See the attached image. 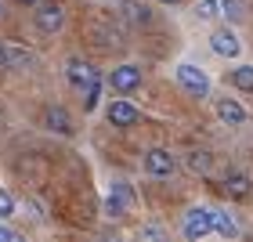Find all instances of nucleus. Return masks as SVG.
<instances>
[{
	"label": "nucleus",
	"instance_id": "obj_14",
	"mask_svg": "<svg viewBox=\"0 0 253 242\" xmlns=\"http://www.w3.org/2000/svg\"><path fill=\"white\" fill-rule=\"evenodd\" d=\"M210 163H213V156L203 152V148L188 152V170H192V174H210Z\"/></svg>",
	"mask_w": 253,
	"mask_h": 242
},
{
	"label": "nucleus",
	"instance_id": "obj_20",
	"mask_svg": "<svg viewBox=\"0 0 253 242\" xmlns=\"http://www.w3.org/2000/svg\"><path fill=\"white\" fill-rule=\"evenodd\" d=\"M221 7H224V15L232 18V22L243 18V4H239V0H221Z\"/></svg>",
	"mask_w": 253,
	"mask_h": 242
},
{
	"label": "nucleus",
	"instance_id": "obj_21",
	"mask_svg": "<svg viewBox=\"0 0 253 242\" xmlns=\"http://www.w3.org/2000/svg\"><path fill=\"white\" fill-rule=\"evenodd\" d=\"M11 210H15V202H11V195H7L4 188H0V221H7Z\"/></svg>",
	"mask_w": 253,
	"mask_h": 242
},
{
	"label": "nucleus",
	"instance_id": "obj_10",
	"mask_svg": "<svg viewBox=\"0 0 253 242\" xmlns=\"http://www.w3.org/2000/svg\"><path fill=\"white\" fill-rule=\"evenodd\" d=\"M109 123L112 126H134L137 123V109L130 101H112L109 105Z\"/></svg>",
	"mask_w": 253,
	"mask_h": 242
},
{
	"label": "nucleus",
	"instance_id": "obj_23",
	"mask_svg": "<svg viewBox=\"0 0 253 242\" xmlns=\"http://www.w3.org/2000/svg\"><path fill=\"white\" fill-rule=\"evenodd\" d=\"M0 242H18V232H11V228L0 224Z\"/></svg>",
	"mask_w": 253,
	"mask_h": 242
},
{
	"label": "nucleus",
	"instance_id": "obj_1",
	"mask_svg": "<svg viewBox=\"0 0 253 242\" xmlns=\"http://www.w3.org/2000/svg\"><path fill=\"white\" fill-rule=\"evenodd\" d=\"M213 232V210H206V206H192L185 213V239L199 242Z\"/></svg>",
	"mask_w": 253,
	"mask_h": 242
},
{
	"label": "nucleus",
	"instance_id": "obj_2",
	"mask_svg": "<svg viewBox=\"0 0 253 242\" xmlns=\"http://www.w3.org/2000/svg\"><path fill=\"white\" fill-rule=\"evenodd\" d=\"M177 83L188 90V94H195V98H206L210 94V76L203 73L199 65H177Z\"/></svg>",
	"mask_w": 253,
	"mask_h": 242
},
{
	"label": "nucleus",
	"instance_id": "obj_11",
	"mask_svg": "<svg viewBox=\"0 0 253 242\" xmlns=\"http://www.w3.org/2000/svg\"><path fill=\"white\" fill-rule=\"evenodd\" d=\"M43 123H47L54 134H65V137L73 134V120H69V112L62 105H51L47 112H43Z\"/></svg>",
	"mask_w": 253,
	"mask_h": 242
},
{
	"label": "nucleus",
	"instance_id": "obj_22",
	"mask_svg": "<svg viewBox=\"0 0 253 242\" xmlns=\"http://www.w3.org/2000/svg\"><path fill=\"white\" fill-rule=\"evenodd\" d=\"M141 239H163V228H159V224H145L141 228Z\"/></svg>",
	"mask_w": 253,
	"mask_h": 242
},
{
	"label": "nucleus",
	"instance_id": "obj_5",
	"mask_svg": "<svg viewBox=\"0 0 253 242\" xmlns=\"http://www.w3.org/2000/svg\"><path fill=\"white\" fill-rule=\"evenodd\" d=\"M65 76H69V83H73L76 90H87L98 80V69H90L87 62H80V58H69L65 62Z\"/></svg>",
	"mask_w": 253,
	"mask_h": 242
},
{
	"label": "nucleus",
	"instance_id": "obj_12",
	"mask_svg": "<svg viewBox=\"0 0 253 242\" xmlns=\"http://www.w3.org/2000/svg\"><path fill=\"white\" fill-rule=\"evenodd\" d=\"M217 116H221L224 123H232V126H239V123H246V109L239 105L235 98H221V101H217Z\"/></svg>",
	"mask_w": 253,
	"mask_h": 242
},
{
	"label": "nucleus",
	"instance_id": "obj_27",
	"mask_svg": "<svg viewBox=\"0 0 253 242\" xmlns=\"http://www.w3.org/2000/svg\"><path fill=\"white\" fill-rule=\"evenodd\" d=\"M0 11H4V7H0Z\"/></svg>",
	"mask_w": 253,
	"mask_h": 242
},
{
	"label": "nucleus",
	"instance_id": "obj_7",
	"mask_svg": "<svg viewBox=\"0 0 253 242\" xmlns=\"http://www.w3.org/2000/svg\"><path fill=\"white\" fill-rule=\"evenodd\" d=\"M221 192L228 195V199H250V192H253V181H250V174H228L224 181H221Z\"/></svg>",
	"mask_w": 253,
	"mask_h": 242
},
{
	"label": "nucleus",
	"instance_id": "obj_19",
	"mask_svg": "<svg viewBox=\"0 0 253 242\" xmlns=\"http://www.w3.org/2000/svg\"><path fill=\"white\" fill-rule=\"evenodd\" d=\"M217 7H221V4H217V0H203V4L195 7V15H199V18H217V15H221V11H217Z\"/></svg>",
	"mask_w": 253,
	"mask_h": 242
},
{
	"label": "nucleus",
	"instance_id": "obj_3",
	"mask_svg": "<svg viewBox=\"0 0 253 242\" xmlns=\"http://www.w3.org/2000/svg\"><path fill=\"white\" fill-rule=\"evenodd\" d=\"M62 26H65V11H62L58 4H54V0H40V11H37V29L51 37V33H58Z\"/></svg>",
	"mask_w": 253,
	"mask_h": 242
},
{
	"label": "nucleus",
	"instance_id": "obj_18",
	"mask_svg": "<svg viewBox=\"0 0 253 242\" xmlns=\"http://www.w3.org/2000/svg\"><path fill=\"white\" fill-rule=\"evenodd\" d=\"M98 90H101V80H94V83H90V87L84 90V109H87V112L98 105Z\"/></svg>",
	"mask_w": 253,
	"mask_h": 242
},
{
	"label": "nucleus",
	"instance_id": "obj_4",
	"mask_svg": "<svg viewBox=\"0 0 253 242\" xmlns=\"http://www.w3.org/2000/svg\"><path fill=\"white\" fill-rule=\"evenodd\" d=\"M174 156H170L167 152V148H148V152H145V170H148V174H152V177H170V174H174Z\"/></svg>",
	"mask_w": 253,
	"mask_h": 242
},
{
	"label": "nucleus",
	"instance_id": "obj_16",
	"mask_svg": "<svg viewBox=\"0 0 253 242\" xmlns=\"http://www.w3.org/2000/svg\"><path fill=\"white\" fill-rule=\"evenodd\" d=\"M232 87H239V90H253V65H239V69H232Z\"/></svg>",
	"mask_w": 253,
	"mask_h": 242
},
{
	"label": "nucleus",
	"instance_id": "obj_9",
	"mask_svg": "<svg viewBox=\"0 0 253 242\" xmlns=\"http://www.w3.org/2000/svg\"><path fill=\"white\" fill-rule=\"evenodd\" d=\"M210 47H213L217 54H224V58H235V54H239V40H235L232 29H213Z\"/></svg>",
	"mask_w": 253,
	"mask_h": 242
},
{
	"label": "nucleus",
	"instance_id": "obj_8",
	"mask_svg": "<svg viewBox=\"0 0 253 242\" xmlns=\"http://www.w3.org/2000/svg\"><path fill=\"white\" fill-rule=\"evenodd\" d=\"M126 206H130V188H126V184H112V192L105 199V213L109 217H123Z\"/></svg>",
	"mask_w": 253,
	"mask_h": 242
},
{
	"label": "nucleus",
	"instance_id": "obj_26",
	"mask_svg": "<svg viewBox=\"0 0 253 242\" xmlns=\"http://www.w3.org/2000/svg\"><path fill=\"white\" fill-rule=\"evenodd\" d=\"M163 4H181V0H163Z\"/></svg>",
	"mask_w": 253,
	"mask_h": 242
},
{
	"label": "nucleus",
	"instance_id": "obj_17",
	"mask_svg": "<svg viewBox=\"0 0 253 242\" xmlns=\"http://www.w3.org/2000/svg\"><path fill=\"white\" fill-rule=\"evenodd\" d=\"M29 65H33V54L29 51H18V47L7 51V69H29Z\"/></svg>",
	"mask_w": 253,
	"mask_h": 242
},
{
	"label": "nucleus",
	"instance_id": "obj_15",
	"mask_svg": "<svg viewBox=\"0 0 253 242\" xmlns=\"http://www.w3.org/2000/svg\"><path fill=\"white\" fill-rule=\"evenodd\" d=\"M120 7L126 11V18H130V22H141V26H145L148 18H152V11H148L145 4H137V0H123Z\"/></svg>",
	"mask_w": 253,
	"mask_h": 242
},
{
	"label": "nucleus",
	"instance_id": "obj_13",
	"mask_svg": "<svg viewBox=\"0 0 253 242\" xmlns=\"http://www.w3.org/2000/svg\"><path fill=\"white\" fill-rule=\"evenodd\" d=\"M213 232H217V235H224V239H239V224H235V217H232V213L213 210Z\"/></svg>",
	"mask_w": 253,
	"mask_h": 242
},
{
	"label": "nucleus",
	"instance_id": "obj_25",
	"mask_svg": "<svg viewBox=\"0 0 253 242\" xmlns=\"http://www.w3.org/2000/svg\"><path fill=\"white\" fill-rule=\"evenodd\" d=\"M18 4H40V0H18Z\"/></svg>",
	"mask_w": 253,
	"mask_h": 242
},
{
	"label": "nucleus",
	"instance_id": "obj_6",
	"mask_svg": "<svg viewBox=\"0 0 253 242\" xmlns=\"http://www.w3.org/2000/svg\"><path fill=\"white\" fill-rule=\"evenodd\" d=\"M109 83L116 90H123V94H130V90L141 87V69H137V65H120V69L109 73Z\"/></svg>",
	"mask_w": 253,
	"mask_h": 242
},
{
	"label": "nucleus",
	"instance_id": "obj_24",
	"mask_svg": "<svg viewBox=\"0 0 253 242\" xmlns=\"http://www.w3.org/2000/svg\"><path fill=\"white\" fill-rule=\"evenodd\" d=\"M0 69H7V51L0 47Z\"/></svg>",
	"mask_w": 253,
	"mask_h": 242
}]
</instances>
